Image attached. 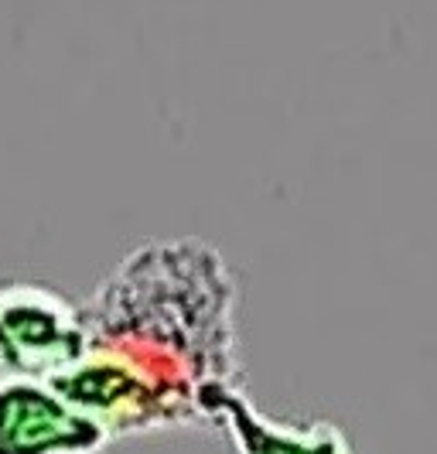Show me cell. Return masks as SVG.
Masks as SVG:
<instances>
[{
	"label": "cell",
	"mask_w": 437,
	"mask_h": 454,
	"mask_svg": "<svg viewBox=\"0 0 437 454\" xmlns=\"http://www.w3.org/2000/svg\"><path fill=\"white\" fill-rule=\"evenodd\" d=\"M199 413L232 434L239 454H352L346 434L332 424L291 427L260 417L236 383H215L199 393Z\"/></svg>",
	"instance_id": "3"
},
{
	"label": "cell",
	"mask_w": 437,
	"mask_h": 454,
	"mask_svg": "<svg viewBox=\"0 0 437 454\" xmlns=\"http://www.w3.org/2000/svg\"><path fill=\"white\" fill-rule=\"evenodd\" d=\"M90 348L79 304L42 280H0V376L51 383Z\"/></svg>",
	"instance_id": "1"
},
{
	"label": "cell",
	"mask_w": 437,
	"mask_h": 454,
	"mask_svg": "<svg viewBox=\"0 0 437 454\" xmlns=\"http://www.w3.org/2000/svg\"><path fill=\"white\" fill-rule=\"evenodd\" d=\"M110 441L51 383L0 376V454H99Z\"/></svg>",
	"instance_id": "2"
}]
</instances>
